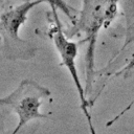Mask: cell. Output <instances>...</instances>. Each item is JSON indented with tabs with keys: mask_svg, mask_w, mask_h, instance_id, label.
Wrapping results in <instances>:
<instances>
[{
	"mask_svg": "<svg viewBox=\"0 0 134 134\" xmlns=\"http://www.w3.org/2000/svg\"><path fill=\"white\" fill-rule=\"evenodd\" d=\"M117 13V3L109 1H84L81 16L74 25L86 32L88 48L86 53V93L92 84L94 69V52L98 31L105 24H109Z\"/></svg>",
	"mask_w": 134,
	"mask_h": 134,
	"instance_id": "1",
	"label": "cell"
},
{
	"mask_svg": "<svg viewBox=\"0 0 134 134\" xmlns=\"http://www.w3.org/2000/svg\"><path fill=\"white\" fill-rule=\"evenodd\" d=\"M43 1H24L8 3L0 14V38L3 39L4 49L9 51V59L28 60L34 55L29 45L20 36V29L27 20L29 12Z\"/></svg>",
	"mask_w": 134,
	"mask_h": 134,
	"instance_id": "2",
	"label": "cell"
},
{
	"mask_svg": "<svg viewBox=\"0 0 134 134\" xmlns=\"http://www.w3.org/2000/svg\"><path fill=\"white\" fill-rule=\"evenodd\" d=\"M0 42H1V38H0Z\"/></svg>",
	"mask_w": 134,
	"mask_h": 134,
	"instance_id": "5",
	"label": "cell"
},
{
	"mask_svg": "<svg viewBox=\"0 0 134 134\" xmlns=\"http://www.w3.org/2000/svg\"><path fill=\"white\" fill-rule=\"evenodd\" d=\"M48 3L52 7V17H53V25L50 27L48 35L51 38V40L54 44V47L61 57L62 64L66 67V69L68 70V72L70 74V77L73 81V84H74L75 89L79 94L80 106H81V109H82L86 119H87L90 134H96L93 122H92V116L88 110V100L86 98V92L81 83V80H80V76L77 73V69H76V65H75V60L77 57V43L69 40L65 36L61 21L57 14V8L54 5V2H48Z\"/></svg>",
	"mask_w": 134,
	"mask_h": 134,
	"instance_id": "4",
	"label": "cell"
},
{
	"mask_svg": "<svg viewBox=\"0 0 134 134\" xmlns=\"http://www.w3.org/2000/svg\"><path fill=\"white\" fill-rule=\"evenodd\" d=\"M50 92L40 84L25 80L8 95L0 98V107H9L18 116V124L12 134L18 132L30 120L47 117L40 112L42 99L49 96Z\"/></svg>",
	"mask_w": 134,
	"mask_h": 134,
	"instance_id": "3",
	"label": "cell"
}]
</instances>
